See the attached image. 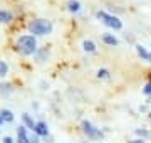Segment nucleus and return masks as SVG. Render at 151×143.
<instances>
[{
  "mask_svg": "<svg viewBox=\"0 0 151 143\" xmlns=\"http://www.w3.org/2000/svg\"><path fill=\"white\" fill-rule=\"evenodd\" d=\"M134 133H136V136L141 138V140H150L151 138V131L146 130V128H136Z\"/></svg>",
  "mask_w": 151,
  "mask_h": 143,
  "instance_id": "4468645a",
  "label": "nucleus"
},
{
  "mask_svg": "<svg viewBox=\"0 0 151 143\" xmlns=\"http://www.w3.org/2000/svg\"><path fill=\"white\" fill-rule=\"evenodd\" d=\"M34 135L40 136H49V126L45 121H37L35 123V128H34Z\"/></svg>",
  "mask_w": 151,
  "mask_h": 143,
  "instance_id": "39448f33",
  "label": "nucleus"
},
{
  "mask_svg": "<svg viewBox=\"0 0 151 143\" xmlns=\"http://www.w3.org/2000/svg\"><path fill=\"white\" fill-rule=\"evenodd\" d=\"M103 42H104L106 46H113V47H114V46H118V44H119V40H118V39L114 37L113 34H108V32L103 34Z\"/></svg>",
  "mask_w": 151,
  "mask_h": 143,
  "instance_id": "9b49d317",
  "label": "nucleus"
},
{
  "mask_svg": "<svg viewBox=\"0 0 151 143\" xmlns=\"http://www.w3.org/2000/svg\"><path fill=\"white\" fill-rule=\"evenodd\" d=\"M82 49L86 51V52H89V54H94L97 51V47H96V44L92 42V40H89V39H86L84 42H82Z\"/></svg>",
  "mask_w": 151,
  "mask_h": 143,
  "instance_id": "ddd939ff",
  "label": "nucleus"
},
{
  "mask_svg": "<svg viewBox=\"0 0 151 143\" xmlns=\"http://www.w3.org/2000/svg\"><path fill=\"white\" fill-rule=\"evenodd\" d=\"M14 91V84L12 83H0V93H12Z\"/></svg>",
  "mask_w": 151,
  "mask_h": 143,
  "instance_id": "dca6fc26",
  "label": "nucleus"
},
{
  "mask_svg": "<svg viewBox=\"0 0 151 143\" xmlns=\"http://www.w3.org/2000/svg\"><path fill=\"white\" fill-rule=\"evenodd\" d=\"M134 49H136V54L141 57V61H146V62H150V64H151V52L146 49L145 46L136 44V46H134Z\"/></svg>",
  "mask_w": 151,
  "mask_h": 143,
  "instance_id": "423d86ee",
  "label": "nucleus"
},
{
  "mask_svg": "<svg viewBox=\"0 0 151 143\" xmlns=\"http://www.w3.org/2000/svg\"><path fill=\"white\" fill-rule=\"evenodd\" d=\"M97 77H99V79H106V81H109V79H111V72H109L108 69L101 67V69H97Z\"/></svg>",
  "mask_w": 151,
  "mask_h": 143,
  "instance_id": "2eb2a0df",
  "label": "nucleus"
},
{
  "mask_svg": "<svg viewBox=\"0 0 151 143\" xmlns=\"http://www.w3.org/2000/svg\"><path fill=\"white\" fill-rule=\"evenodd\" d=\"M22 121H24V126L27 128V130H32L34 131V128H35V121L32 120V116L29 115V113H24V115H22Z\"/></svg>",
  "mask_w": 151,
  "mask_h": 143,
  "instance_id": "1a4fd4ad",
  "label": "nucleus"
},
{
  "mask_svg": "<svg viewBox=\"0 0 151 143\" xmlns=\"http://www.w3.org/2000/svg\"><path fill=\"white\" fill-rule=\"evenodd\" d=\"M45 54H47V51H45V49H44L42 52H39L37 57H39V61H40V62H44V56H45Z\"/></svg>",
  "mask_w": 151,
  "mask_h": 143,
  "instance_id": "6ab92c4d",
  "label": "nucleus"
},
{
  "mask_svg": "<svg viewBox=\"0 0 151 143\" xmlns=\"http://www.w3.org/2000/svg\"><path fill=\"white\" fill-rule=\"evenodd\" d=\"M0 125H4V120H2V116H0Z\"/></svg>",
  "mask_w": 151,
  "mask_h": 143,
  "instance_id": "5701e85b",
  "label": "nucleus"
},
{
  "mask_svg": "<svg viewBox=\"0 0 151 143\" xmlns=\"http://www.w3.org/2000/svg\"><path fill=\"white\" fill-rule=\"evenodd\" d=\"M52 30H54V25L47 19H34L29 22V32L35 37L37 35H49V34H52Z\"/></svg>",
  "mask_w": 151,
  "mask_h": 143,
  "instance_id": "f03ea898",
  "label": "nucleus"
},
{
  "mask_svg": "<svg viewBox=\"0 0 151 143\" xmlns=\"http://www.w3.org/2000/svg\"><path fill=\"white\" fill-rule=\"evenodd\" d=\"M0 116H2V120H4V123H14V120H15V115H14V111L12 110H0Z\"/></svg>",
  "mask_w": 151,
  "mask_h": 143,
  "instance_id": "6e6552de",
  "label": "nucleus"
},
{
  "mask_svg": "<svg viewBox=\"0 0 151 143\" xmlns=\"http://www.w3.org/2000/svg\"><path fill=\"white\" fill-rule=\"evenodd\" d=\"M99 143H101V142H99Z\"/></svg>",
  "mask_w": 151,
  "mask_h": 143,
  "instance_id": "a878e982",
  "label": "nucleus"
},
{
  "mask_svg": "<svg viewBox=\"0 0 151 143\" xmlns=\"http://www.w3.org/2000/svg\"><path fill=\"white\" fill-rule=\"evenodd\" d=\"M148 99H150V101H151V96H150V98H148Z\"/></svg>",
  "mask_w": 151,
  "mask_h": 143,
  "instance_id": "393cba45",
  "label": "nucleus"
},
{
  "mask_svg": "<svg viewBox=\"0 0 151 143\" xmlns=\"http://www.w3.org/2000/svg\"><path fill=\"white\" fill-rule=\"evenodd\" d=\"M128 143H146L145 140H141V138H134V140H129Z\"/></svg>",
  "mask_w": 151,
  "mask_h": 143,
  "instance_id": "4be33fe9",
  "label": "nucleus"
},
{
  "mask_svg": "<svg viewBox=\"0 0 151 143\" xmlns=\"http://www.w3.org/2000/svg\"><path fill=\"white\" fill-rule=\"evenodd\" d=\"M81 128H82V131H84V135L87 138H91V140H103V136H104L103 130L101 128H96L91 121H87V120H82Z\"/></svg>",
  "mask_w": 151,
  "mask_h": 143,
  "instance_id": "20e7f679",
  "label": "nucleus"
},
{
  "mask_svg": "<svg viewBox=\"0 0 151 143\" xmlns=\"http://www.w3.org/2000/svg\"><path fill=\"white\" fill-rule=\"evenodd\" d=\"M96 17L106 27L113 29V30H121L123 29V22H121V19L118 15H113V14H108V12H104V10H99V12H96Z\"/></svg>",
  "mask_w": 151,
  "mask_h": 143,
  "instance_id": "7ed1b4c3",
  "label": "nucleus"
},
{
  "mask_svg": "<svg viewBox=\"0 0 151 143\" xmlns=\"http://www.w3.org/2000/svg\"><path fill=\"white\" fill-rule=\"evenodd\" d=\"M30 143H40V142H39L37 135H32V136H30Z\"/></svg>",
  "mask_w": 151,
  "mask_h": 143,
  "instance_id": "412c9836",
  "label": "nucleus"
},
{
  "mask_svg": "<svg viewBox=\"0 0 151 143\" xmlns=\"http://www.w3.org/2000/svg\"><path fill=\"white\" fill-rule=\"evenodd\" d=\"M2 142H4V143H15V140H14V138H10V136H5Z\"/></svg>",
  "mask_w": 151,
  "mask_h": 143,
  "instance_id": "aec40b11",
  "label": "nucleus"
},
{
  "mask_svg": "<svg viewBox=\"0 0 151 143\" xmlns=\"http://www.w3.org/2000/svg\"><path fill=\"white\" fill-rule=\"evenodd\" d=\"M148 118H151V113H148Z\"/></svg>",
  "mask_w": 151,
  "mask_h": 143,
  "instance_id": "b1692460",
  "label": "nucleus"
},
{
  "mask_svg": "<svg viewBox=\"0 0 151 143\" xmlns=\"http://www.w3.org/2000/svg\"><path fill=\"white\" fill-rule=\"evenodd\" d=\"M15 143H30V136L27 135V128L19 126L17 128V140Z\"/></svg>",
  "mask_w": 151,
  "mask_h": 143,
  "instance_id": "0eeeda50",
  "label": "nucleus"
},
{
  "mask_svg": "<svg viewBox=\"0 0 151 143\" xmlns=\"http://www.w3.org/2000/svg\"><path fill=\"white\" fill-rule=\"evenodd\" d=\"M12 20H14V15H12V12L2 10V9H0V24H10Z\"/></svg>",
  "mask_w": 151,
  "mask_h": 143,
  "instance_id": "f8f14e48",
  "label": "nucleus"
},
{
  "mask_svg": "<svg viewBox=\"0 0 151 143\" xmlns=\"http://www.w3.org/2000/svg\"><path fill=\"white\" fill-rule=\"evenodd\" d=\"M17 51L22 56H34L37 52V37L32 34H24L17 39Z\"/></svg>",
  "mask_w": 151,
  "mask_h": 143,
  "instance_id": "f257e3e1",
  "label": "nucleus"
},
{
  "mask_svg": "<svg viewBox=\"0 0 151 143\" xmlns=\"http://www.w3.org/2000/svg\"><path fill=\"white\" fill-rule=\"evenodd\" d=\"M81 2L79 0H69L67 2V10L70 12V14H77V12L81 10Z\"/></svg>",
  "mask_w": 151,
  "mask_h": 143,
  "instance_id": "9d476101",
  "label": "nucleus"
},
{
  "mask_svg": "<svg viewBox=\"0 0 151 143\" xmlns=\"http://www.w3.org/2000/svg\"><path fill=\"white\" fill-rule=\"evenodd\" d=\"M143 94H146L148 98L151 96V83H146L145 88H143Z\"/></svg>",
  "mask_w": 151,
  "mask_h": 143,
  "instance_id": "a211bd4d",
  "label": "nucleus"
},
{
  "mask_svg": "<svg viewBox=\"0 0 151 143\" xmlns=\"http://www.w3.org/2000/svg\"><path fill=\"white\" fill-rule=\"evenodd\" d=\"M9 74V66L5 61H0V77H5Z\"/></svg>",
  "mask_w": 151,
  "mask_h": 143,
  "instance_id": "f3484780",
  "label": "nucleus"
}]
</instances>
